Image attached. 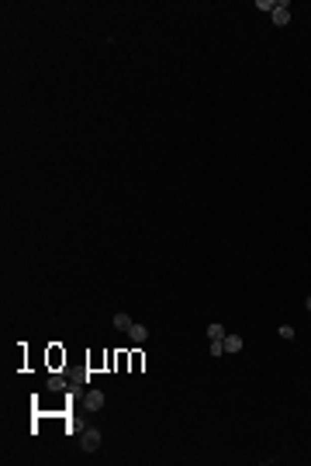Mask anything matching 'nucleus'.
<instances>
[{
  "label": "nucleus",
  "instance_id": "1",
  "mask_svg": "<svg viewBox=\"0 0 311 466\" xmlns=\"http://www.w3.org/2000/svg\"><path fill=\"white\" fill-rule=\"evenodd\" d=\"M100 442H104V439H100V432H97V428H83V432H80V439H76L80 452H90V456H94V452L100 449Z\"/></svg>",
  "mask_w": 311,
  "mask_h": 466
},
{
  "label": "nucleus",
  "instance_id": "2",
  "mask_svg": "<svg viewBox=\"0 0 311 466\" xmlns=\"http://www.w3.org/2000/svg\"><path fill=\"white\" fill-rule=\"evenodd\" d=\"M270 18H273V24H277V28L291 24V4H287V0H280V4L273 7V14H270Z\"/></svg>",
  "mask_w": 311,
  "mask_h": 466
},
{
  "label": "nucleus",
  "instance_id": "3",
  "mask_svg": "<svg viewBox=\"0 0 311 466\" xmlns=\"http://www.w3.org/2000/svg\"><path fill=\"white\" fill-rule=\"evenodd\" d=\"M83 404H87V408H90V411H100V408H104V404H107V394H104V390H97V387H94V390H90V394H87V401H83Z\"/></svg>",
  "mask_w": 311,
  "mask_h": 466
},
{
  "label": "nucleus",
  "instance_id": "4",
  "mask_svg": "<svg viewBox=\"0 0 311 466\" xmlns=\"http://www.w3.org/2000/svg\"><path fill=\"white\" fill-rule=\"evenodd\" d=\"M128 338H132L135 346H142V342H149V328H145V325H132V328H128Z\"/></svg>",
  "mask_w": 311,
  "mask_h": 466
},
{
  "label": "nucleus",
  "instance_id": "5",
  "mask_svg": "<svg viewBox=\"0 0 311 466\" xmlns=\"http://www.w3.org/2000/svg\"><path fill=\"white\" fill-rule=\"evenodd\" d=\"M225 335H228V331H225V325H218V321H214V325H208V342H221V346H225Z\"/></svg>",
  "mask_w": 311,
  "mask_h": 466
},
{
  "label": "nucleus",
  "instance_id": "6",
  "mask_svg": "<svg viewBox=\"0 0 311 466\" xmlns=\"http://www.w3.org/2000/svg\"><path fill=\"white\" fill-rule=\"evenodd\" d=\"M242 349H246L242 335H225V352H242Z\"/></svg>",
  "mask_w": 311,
  "mask_h": 466
},
{
  "label": "nucleus",
  "instance_id": "7",
  "mask_svg": "<svg viewBox=\"0 0 311 466\" xmlns=\"http://www.w3.org/2000/svg\"><path fill=\"white\" fill-rule=\"evenodd\" d=\"M111 325H114V328H118V331H128V328H132V325H135V321H132V318H128V314H125V311H118L114 318H111Z\"/></svg>",
  "mask_w": 311,
  "mask_h": 466
},
{
  "label": "nucleus",
  "instance_id": "8",
  "mask_svg": "<svg viewBox=\"0 0 311 466\" xmlns=\"http://www.w3.org/2000/svg\"><path fill=\"white\" fill-rule=\"evenodd\" d=\"M49 390H66V376L52 373V376H49Z\"/></svg>",
  "mask_w": 311,
  "mask_h": 466
},
{
  "label": "nucleus",
  "instance_id": "9",
  "mask_svg": "<svg viewBox=\"0 0 311 466\" xmlns=\"http://www.w3.org/2000/svg\"><path fill=\"white\" fill-rule=\"evenodd\" d=\"M277 335H280V338H287V342H291V338H294V335H297V331H294V325H280V328H277Z\"/></svg>",
  "mask_w": 311,
  "mask_h": 466
},
{
  "label": "nucleus",
  "instance_id": "10",
  "mask_svg": "<svg viewBox=\"0 0 311 466\" xmlns=\"http://www.w3.org/2000/svg\"><path fill=\"white\" fill-rule=\"evenodd\" d=\"M277 4H280V0H256V7H259V11H266V14H273V7H277Z\"/></svg>",
  "mask_w": 311,
  "mask_h": 466
},
{
  "label": "nucleus",
  "instance_id": "11",
  "mask_svg": "<svg viewBox=\"0 0 311 466\" xmlns=\"http://www.w3.org/2000/svg\"><path fill=\"white\" fill-rule=\"evenodd\" d=\"M304 308H308V311H311V297H308V301H304Z\"/></svg>",
  "mask_w": 311,
  "mask_h": 466
}]
</instances>
